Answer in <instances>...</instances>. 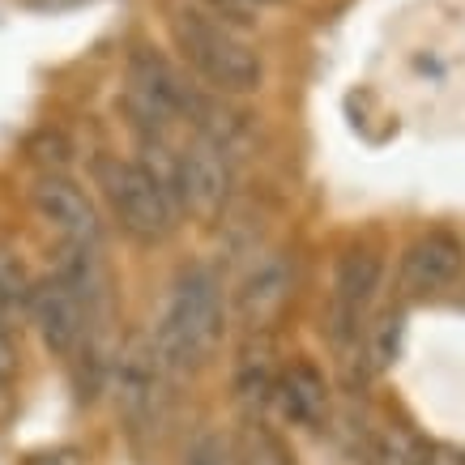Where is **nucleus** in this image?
Listing matches in <instances>:
<instances>
[{"label": "nucleus", "instance_id": "6ab92c4d", "mask_svg": "<svg viewBox=\"0 0 465 465\" xmlns=\"http://www.w3.org/2000/svg\"><path fill=\"white\" fill-rule=\"evenodd\" d=\"M17 376V346H14V333H9V316L0 312V384L9 389Z\"/></svg>", "mask_w": 465, "mask_h": 465}, {"label": "nucleus", "instance_id": "f03ea898", "mask_svg": "<svg viewBox=\"0 0 465 465\" xmlns=\"http://www.w3.org/2000/svg\"><path fill=\"white\" fill-rule=\"evenodd\" d=\"M124 112L137 128V137H145V133L167 137L171 124H180V120H193V128L201 133L218 115L213 103L197 94V85L183 82V73L154 47H133V56H128Z\"/></svg>", "mask_w": 465, "mask_h": 465}, {"label": "nucleus", "instance_id": "aec40b11", "mask_svg": "<svg viewBox=\"0 0 465 465\" xmlns=\"http://www.w3.org/2000/svg\"><path fill=\"white\" fill-rule=\"evenodd\" d=\"M213 14L231 17V22H248V14H252L256 5H278V0H210Z\"/></svg>", "mask_w": 465, "mask_h": 465}, {"label": "nucleus", "instance_id": "6e6552de", "mask_svg": "<svg viewBox=\"0 0 465 465\" xmlns=\"http://www.w3.org/2000/svg\"><path fill=\"white\" fill-rule=\"evenodd\" d=\"M30 201H35L43 223L52 226L69 248H82V252H99L103 248L99 210H94V201L85 197V188H77L69 175L43 171L39 180H35V188H30Z\"/></svg>", "mask_w": 465, "mask_h": 465}, {"label": "nucleus", "instance_id": "4468645a", "mask_svg": "<svg viewBox=\"0 0 465 465\" xmlns=\"http://www.w3.org/2000/svg\"><path fill=\"white\" fill-rule=\"evenodd\" d=\"M273 381H278V367H273V346L265 333H248L235 363V393L243 406H265L273 397Z\"/></svg>", "mask_w": 465, "mask_h": 465}, {"label": "nucleus", "instance_id": "a211bd4d", "mask_svg": "<svg viewBox=\"0 0 465 465\" xmlns=\"http://www.w3.org/2000/svg\"><path fill=\"white\" fill-rule=\"evenodd\" d=\"M183 465H235V457H231V444L223 436H201L188 449V461Z\"/></svg>", "mask_w": 465, "mask_h": 465}, {"label": "nucleus", "instance_id": "7ed1b4c3", "mask_svg": "<svg viewBox=\"0 0 465 465\" xmlns=\"http://www.w3.org/2000/svg\"><path fill=\"white\" fill-rule=\"evenodd\" d=\"M171 39L180 47V56L223 94H252L265 82V64L252 47L223 26L218 17L201 14V9H175L171 14Z\"/></svg>", "mask_w": 465, "mask_h": 465}, {"label": "nucleus", "instance_id": "0eeeda50", "mask_svg": "<svg viewBox=\"0 0 465 465\" xmlns=\"http://www.w3.org/2000/svg\"><path fill=\"white\" fill-rule=\"evenodd\" d=\"M26 316L35 321V329H39L43 346L56 354V359H69V363L82 354V346L90 341V324H94V316H90V308L82 303V295H77L60 273L39 278V282L30 286Z\"/></svg>", "mask_w": 465, "mask_h": 465}, {"label": "nucleus", "instance_id": "9d476101", "mask_svg": "<svg viewBox=\"0 0 465 465\" xmlns=\"http://www.w3.org/2000/svg\"><path fill=\"white\" fill-rule=\"evenodd\" d=\"M291 286H295V269H291L286 252L256 256L252 269L243 273L240 291H235V312L248 324V333H261V329H269V324L282 316L286 299H291Z\"/></svg>", "mask_w": 465, "mask_h": 465}, {"label": "nucleus", "instance_id": "2eb2a0df", "mask_svg": "<svg viewBox=\"0 0 465 465\" xmlns=\"http://www.w3.org/2000/svg\"><path fill=\"white\" fill-rule=\"evenodd\" d=\"M397 341H401V316H397V312H384L381 321L363 329V359H367V371H371V376L393 363Z\"/></svg>", "mask_w": 465, "mask_h": 465}, {"label": "nucleus", "instance_id": "4be33fe9", "mask_svg": "<svg viewBox=\"0 0 465 465\" xmlns=\"http://www.w3.org/2000/svg\"><path fill=\"white\" fill-rule=\"evenodd\" d=\"M85 0H30V9L39 14H69V9H82Z\"/></svg>", "mask_w": 465, "mask_h": 465}, {"label": "nucleus", "instance_id": "412c9836", "mask_svg": "<svg viewBox=\"0 0 465 465\" xmlns=\"http://www.w3.org/2000/svg\"><path fill=\"white\" fill-rule=\"evenodd\" d=\"M427 465H465V452L452 449V444H431V457Z\"/></svg>", "mask_w": 465, "mask_h": 465}, {"label": "nucleus", "instance_id": "ddd939ff", "mask_svg": "<svg viewBox=\"0 0 465 465\" xmlns=\"http://www.w3.org/2000/svg\"><path fill=\"white\" fill-rule=\"evenodd\" d=\"M427 457H431V444L401 423H376L363 431L367 465H427Z\"/></svg>", "mask_w": 465, "mask_h": 465}, {"label": "nucleus", "instance_id": "f3484780", "mask_svg": "<svg viewBox=\"0 0 465 465\" xmlns=\"http://www.w3.org/2000/svg\"><path fill=\"white\" fill-rule=\"evenodd\" d=\"M30 286H35V278L22 269V261H17L9 248H0V312H5V316H9V312H26Z\"/></svg>", "mask_w": 465, "mask_h": 465}, {"label": "nucleus", "instance_id": "39448f33", "mask_svg": "<svg viewBox=\"0 0 465 465\" xmlns=\"http://www.w3.org/2000/svg\"><path fill=\"white\" fill-rule=\"evenodd\" d=\"M381 273H384V261L376 248L354 243V248L341 252L338 273H333V295H329V321H324L329 341H333L338 354L354 351L363 341V329H367L363 321L376 291H381Z\"/></svg>", "mask_w": 465, "mask_h": 465}, {"label": "nucleus", "instance_id": "f257e3e1", "mask_svg": "<svg viewBox=\"0 0 465 465\" xmlns=\"http://www.w3.org/2000/svg\"><path fill=\"white\" fill-rule=\"evenodd\" d=\"M223 282L218 273L205 265H188L175 278L167 295V308L154 324V346L158 363L167 376H188L213 359L218 341H223Z\"/></svg>", "mask_w": 465, "mask_h": 465}, {"label": "nucleus", "instance_id": "5701e85b", "mask_svg": "<svg viewBox=\"0 0 465 465\" xmlns=\"http://www.w3.org/2000/svg\"><path fill=\"white\" fill-rule=\"evenodd\" d=\"M30 465H82L77 452H47V457H35Z\"/></svg>", "mask_w": 465, "mask_h": 465}, {"label": "nucleus", "instance_id": "b1692460", "mask_svg": "<svg viewBox=\"0 0 465 465\" xmlns=\"http://www.w3.org/2000/svg\"><path fill=\"white\" fill-rule=\"evenodd\" d=\"M5 410H9V401H5V384H0V419H5Z\"/></svg>", "mask_w": 465, "mask_h": 465}, {"label": "nucleus", "instance_id": "f8f14e48", "mask_svg": "<svg viewBox=\"0 0 465 465\" xmlns=\"http://www.w3.org/2000/svg\"><path fill=\"white\" fill-rule=\"evenodd\" d=\"M278 414H282L291 427H316L329 423V384H324L321 367L308 363V359H295L291 367L278 371V381H273V397H269Z\"/></svg>", "mask_w": 465, "mask_h": 465}, {"label": "nucleus", "instance_id": "1a4fd4ad", "mask_svg": "<svg viewBox=\"0 0 465 465\" xmlns=\"http://www.w3.org/2000/svg\"><path fill=\"white\" fill-rule=\"evenodd\" d=\"M163 363L145 338L128 341L124 354L115 359V406L124 414L128 431H145L158 419V397H163Z\"/></svg>", "mask_w": 465, "mask_h": 465}, {"label": "nucleus", "instance_id": "9b49d317", "mask_svg": "<svg viewBox=\"0 0 465 465\" xmlns=\"http://www.w3.org/2000/svg\"><path fill=\"white\" fill-rule=\"evenodd\" d=\"M465 265V243L452 231H427L406 248L401 256V291L410 295H431L457 282Z\"/></svg>", "mask_w": 465, "mask_h": 465}, {"label": "nucleus", "instance_id": "423d86ee", "mask_svg": "<svg viewBox=\"0 0 465 465\" xmlns=\"http://www.w3.org/2000/svg\"><path fill=\"white\" fill-rule=\"evenodd\" d=\"M175 193H180V213L213 223L231 201V158L223 145L193 133V142L175 150Z\"/></svg>", "mask_w": 465, "mask_h": 465}, {"label": "nucleus", "instance_id": "dca6fc26", "mask_svg": "<svg viewBox=\"0 0 465 465\" xmlns=\"http://www.w3.org/2000/svg\"><path fill=\"white\" fill-rule=\"evenodd\" d=\"M235 465H291V452L286 444L269 427L252 423L240 440V452H235Z\"/></svg>", "mask_w": 465, "mask_h": 465}, {"label": "nucleus", "instance_id": "20e7f679", "mask_svg": "<svg viewBox=\"0 0 465 465\" xmlns=\"http://www.w3.org/2000/svg\"><path fill=\"white\" fill-rule=\"evenodd\" d=\"M94 175H99V188L107 193V205L128 240L163 243L180 226V210L133 158H99Z\"/></svg>", "mask_w": 465, "mask_h": 465}]
</instances>
